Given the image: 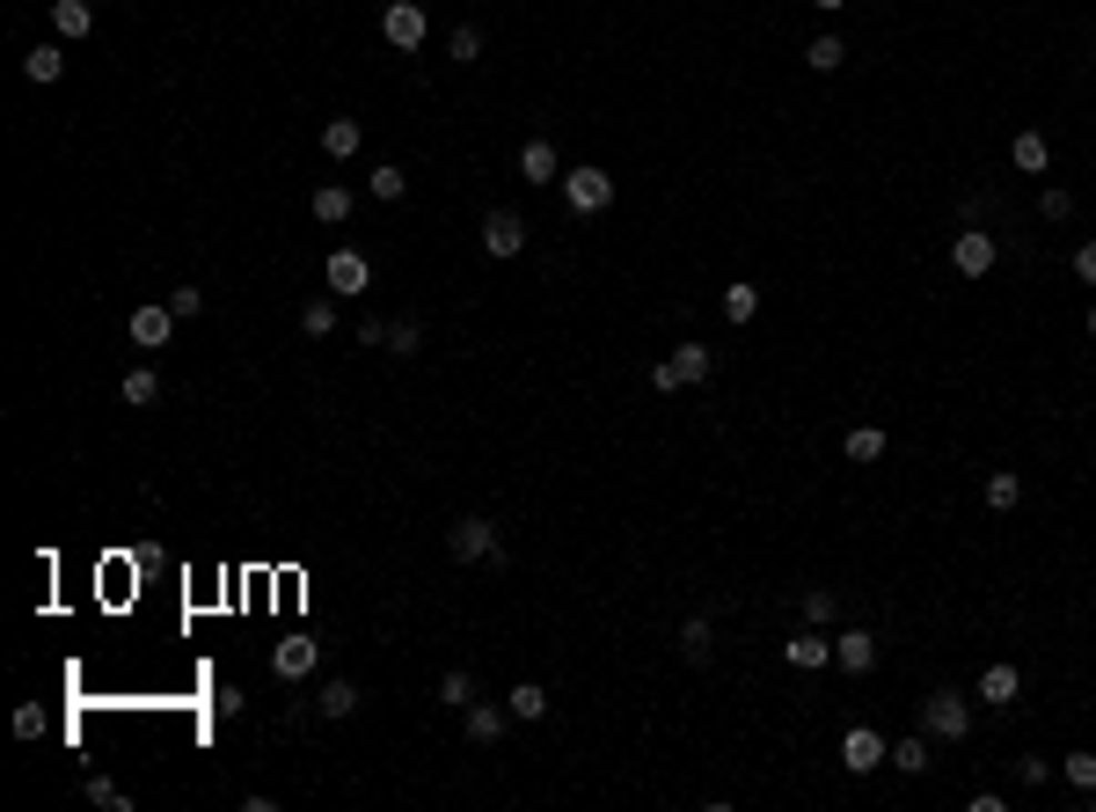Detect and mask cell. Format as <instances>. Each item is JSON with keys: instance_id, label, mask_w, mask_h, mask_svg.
<instances>
[{"instance_id": "obj_1", "label": "cell", "mask_w": 1096, "mask_h": 812, "mask_svg": "<svg viewBox=\"0 0 1096 812\" xmlns=\"http://www.w3.org/2000/svg\"><path fill=\"white\" fill-rule=\"evenodd\" d=\"M446 549H453V564H490V557H505V549H497V520H483V512H461Z\"/></svg>"}, {"instance_id": "obj_2", "label": "cell", "mask_w": 1096, "mask_h": 812, "mask_svg": "<svg viewBox=\"0 0 1096 812\" xmlns=\"http://www.w3.org/2000/svg\"><path fill=\"white\" fill-rule=\"evenodd\" d=\"M381 37L395 44V52H418L424 37H432V16H424L418 0H388L381 8Z\"/></svg>"}, {"instance_id": "obj_3", "label": "cell", "mask_w": 1096, "mask_h": 812, "mask_svg": "<svg viewBox=\"0 0 1096 812\" xmlns=\"http://www.w3.org/2000/svg\"><path fill=\"white\" fill-rule=\"evenodd\" d=\"M922 724L936 732V740H965V732H973V703H965L957 689H936L922 703Z\"/></svg>"}, {"instance_id": "obj_4", "label": "cell", "mask_w": 1096, "mask_h": 812, "mask_svg": "<svg viewBox=\"0 0 1096 812\" xmlns=\"http://www.w3.org/2000/svg\"><path fill=\"white\" fill-rule=\"evenodd\" d=\"M563 205H571V212H607L614 205V177H607V169H592V161H585V169H571V177H563Z\"/></svg>"}, {"instance_id": "obj_5", "label": "cell", "mask_w": 1096, "mask_h": 812, "mask_svg": "<svg viewBox=\"0 0 1096 812\" xmlns=\"http://www.w3.org/2000/svg\"><path fill=\"white\" fill-rule=\"evenodd\" d=\"M665 395L673 389H695V381H710V344H680L673 359H658V373H651Z\"/></svg>"}, {"instance_id": "obj_6", "label": "cell", "mask_w": 1096, "mask_h": 812, "mask_svg": "<svg viewBox=\"0 0 1096 812\" xmlns=\"http://www.w3.org/2000/svg\"><path fill=\"white\" fill-rule=\"evenodd\" d=\"M175 308L169 301H147V308H132V322H124V330H132V344H140V352H161V344H169L175 337Z\"/></svg>"}, {"instance_id": "obj_7", "label": "cell", "mask_w": 1096, "mask_h": 812, "mask_svg": "<svg viewBox=\"0 0 1096 812\" xmlns=\"http://www.w3.org/2000/svg\"><path fill=\"white\" fill-rule=\"evenodd\" d=\"M783 666H797V673H818V666H834V636H818V622H804L797 636L783 644Z\"/></svg>"}, {"instance_id": "obj_8", "label": "cell", "mask_w": 1096, "mask_h": 812, "mask_svg": "<svg viewBox=\"0 0 1096 812\" xmlns=\"http://www.w3.org/2000/svg\"><path fill=\"white\" fill-rule=\"evenodd\" d=\"M885 754H892V746L877 740L871 724H855L848 740H841V769H848V776H871V769H885Z\"/></svg>"}, {"instance_id": "obj_9", "label": "cell", "mask_w": 1096, "mask_h": 812, "mask_svg": "<svg viewBox=\"0 0 1096 812\" xmlns=\"http://www.w3.org/2000/svg\"><path fill=\"white\" fill-rule=\"evenodd\" d=\"M994 257H1002V249H994V234H979V228H965V234L951 242V264L965 271V279H987Z\"/></svg>"}, {"instance_id": "obj_10", "label": "cell", "mask_w": 1096, "mask_h": 812, "mask_svg": "<svg viewBox=\"0 0 1096 812\" xmlns=\"http://www.w3.org/2000/svg\"><path fill=\"white\" fill-rule=\"evenodd\" d=\"M322 279H330V293H365V285H373V264H365L359 249H330Z\"/></svg>"}, {"instance_id": "obj_11", "label": "cell", "mask_w": 1096, "mask_h": 812, "mask_svg": "<svg viewBox=\"0 0 1096 812\" xmlns=\"http://www.w3.org/2000/svg\"><path fill=\"white\" fill-rule=\"evenodd\" d=\"M483 249L497 257V264H505V257H520V249H526L520 212H490V220H483Z\"/></svg>"}, {"instance_id": "obj_12", "label": "cell", "mask_w": 1096, "mask_h": 812, "mask_svg": "<svg viewBox=\"0 0 1096 812\" xmlns=\"http://www.w3.org/2000/svg\"><path fill=\"white\" fill-rule=\"evenodd\" d=\"M314 666H322V652H314L308 636H285L279 652H271V673H279V681H308Z\"/></svg>"}, {"instance_id": "obj_13", "label": "cell", "mask_w": 1096, "mask_h": 812, "mask_svg": "<svg viewBox=\"0 0 1096 812\" xmlns=\"http://www.w3.org/2000/svg\"><path fill=\"white\" fill-rule=\"evenodd\" d=\"M834 666L841 673H871L877 666V636L871 630H841L834 636Z\"/></svg>"}, {"instance_id": "obj_14", "label": "cell", "mask_w": 1096, "mask_h": 812, "mask_svg": "<svg viewBox=\"0 0 1096 812\" xmlns=\"http://www.w3.org/2000/svg\"><path fill=\"white\" fill-rule=\"evenodd\" d=\"M520 183H563V154L549 140H526L520 147Z\"/></svg>"}, {"instance_id": "obj_15", "label": "cell", "mask_w": 1096, "mask_h": 812, "mask_svg": "<svg viewBox=\"0 0 1096 812\" xmlns=\"http://www.w3.org/2000/svg\"><path fill=\"white\" fill-rule=\"evenodd\" d=\"M1016 695H1024V673H1016V666H987V673H979V703L1009 710Z\"/></svg>"}, {"instance_id": "obj_16", "label": "cell", "mask_w": 1096, "mask_h": 812, "mask_svg": "<svg viewBox=\"0 0 1096 812\" xmlns=\"http://www.w3.org/2000/svg\"><path fill=\"white\" fill-rule=\"evenodd\" d=\"M461 718H469V740H475V746H497V740H505V718H512V710H497V703H469Z\"/></svg>"}, {"instance_id": "obj_17", "label": "cell", "mask_w": 1096, "mask_h": 812, "mask_svg": "<svg viewBox=\"0 0 1096 812\" xmlns=\"http://www.w3.org/2000/svg\"><path fill=\"white\" fill-rule=\"evenodd\" d=\"M1009 161L1024 169V177H1045V169H1053V147H1045V132H1016Z\"/></svg>"}, {"instance_id": "obj_18", "label": "cell", "mask_w": 1096, "mask_h": 812, "mask_svg": "<svg viewBox=\"0 0 1096 812\" xmlns=\"http://www.w3.org/2000/svg\"><path fill=\"white\" fill-rule=\"evenodd\" d=\"M359 140H365L359 118H330V124H322V154H330V161H351V154H359Z\"/></svg>"}, {"instance_id": "obj_19", "label": "cell", "mask_w": 1096, "mask_h": 812, "mask_svg": "<svg viewBox=\"0 0 1096 812\" xmlns=\"http://www.w3.org/2000/svg\"><path fill=\"white\" fill-rule=\"evenodd\" d=\"M59 73H67V52H59V44H37V52L22 59V81H37V89H52Z\"/></svg>"}, {"instance_id": "obj_20", "label": "cell", "mask_w": 1096, "mask_h": 812, "mask_svg": "<svg viewBox=\"0 0 1096 812\" xmlns=\"http://www.w3.org/2000/svg\"><path fill=\"white\" fill-rule=\"evenodd\" d=\"M351 205H359V198H351L344 183H322V191H314V220H322V228H344Z\"/></svg>"}, {"instance_id": "obj_21", "label": "cell", "mask_w": 1096, "mask_h": 812, "mask_svg": "<svg viewBox=\"0 0 1096 812\" xmlns=\"http://www.w3.org/2000/svg\"><path fill=\"white\" fill-rule=\"evenodd\" d=\"M52 30L59 37H88L95 30V8H88V0H52Z\"/></svg>"}, {"instance_id": "obj_22", "label": "cell", "mask_w": 1096, "mask_h": 812, "mask_svg": "<svg viewBox=\"0 0 1096 812\" xmlns=\"http://www.w3.org/2000/svg\"><path fill=\"white\" fill-rule=\"evenodd\" d=\"M724 315L738 322V330H746V322L761 315V285H746V279H738V285H724Z\"/></svg>"}, {"instance_id": "obj_23", "label": "cell", "mask_w": 1096, "mask_h": 812, "mask_svg": "<svg viewBox=\"0 0 1096 812\" xmlns=\"http://www.w3.org/2000/svg\"><path fill=\"white\" fill-rule=\"evenodd\" d=\"M124 403H132V410L161 403V373L154 367H132V373H124Z\"/></svg>"}, {"instance_id": "obj_24", "label": "cell", "mask_w": 1096, "mask_h": 812, "mask_svg": "<svg viewBox=\"0 0 1096 812\" xmlns=\"http://www.w3.org/2000/svg\"><path fill=\"white\" fill-rule=\"evenodd\" d=\"M314 710H322V718H351V710H359V681H330V689L314 695Z\"/></svg>"}, {"instance_id": "obj_25", "label": "cell", "mask_w": 1096, "mask_h": 812, "mask_svg": "<svg viewBox=\"0 0 1096 812\" xmlns=\"http://www.w3.org/2000/svg\"><path fill=\"white\" fill-rule=\"evenodd\" d=\"M885 769H899V776H928V740H899L885 754Z\"/></svg>"}, {"instance_id": "obj_26", "label": "cell", "mask_w": 1096, "mask_h": 812, "mask_svg": "<svg viewBox=\"0 0 1096 812\" xmlns=\"http://www.w3.org/2000/svg\"><path fill=\"white\" fill-rule=\"evenodd\" d=\"M841 59H848V44H841V37H812V44H804V67H812V73H834Z\"/></svg>"}, {"instance_id": "obj_27", "label": "cell", "mask_w": 1096, "mask_h": 812, "mask_svg": "<svg viewBox=\"0 0 1096 812\" xmlns=\"http://www.w3.org/2000/svg\"><path fill=\"white\" fill-rule=\"evenodd\" d=\"M710 615H687V622H680V652H687V659H695V666H702V659H710Z\"/></svg>"}, {"instance_id": "obj_28", "label": "cell", "mask_w": 1096, "mask_h": 812, "mask_svg": "<svg viewBox=\"0 0 1096 812\" xmlns=\"http://www.w3.org/2000/svg\"><path fill=\"white\" fill-rule=\"evenodd\" d=\"M365 191L381 198V205H395V198H402V191H410V177H402L395 161H381V169H373V177H365Z\"/></svg>"}, {"instance_id": "obj_29", "label": "cell", "mask_w": 1096, "mask_h": 812, "mask_svg": "<svg viewBox=\"0 0 1096 812\" xmlns=\"http://www.w3.org/2000/svg\"><path fill=\"white\" fill-rule=\"evenodd\" d=\"M841 447H848V461H885V432H877V424H855Z\"/></svg>"}, {"instance_id": "obj_30", "label": "cell", "mask_w": 1096, "mask_h": 812, "mask_svg": "<svg viewBox=\"0 0 1096 812\" xmlns=\"http://www.w3.org/2000/svg\"><path fill=\"white\" fill-rule=\"evenodd\" d=\"M512 718H520V724L549 718V689H534V681H520V689H512Z\"/></svg>"}, {"instance_id": "obj_31", "label": "cell", "mask_w": 1096, "mask_h": 812, "mask_svg": "<svg viewBox=\"0 0 1096 812\" xmlns=\"http://www.w3.org/2000/svg\"><path fill=\"white\" fill-rule=\"evenodd\" d=\"M446 52L461 59V67H475V59H483V30H475V22H453V37H446Z\"/></svg>"}, {"instance_id": "obj_32", "label": "cell", "mask_w": 1096, "mask_h": 812, "mask_svg": "<svg viewBox=\"0 0 1096 812\" xmlns=\"http://www.w3.org/2000/svg\"><path fill=\"white\" fill-rule=\"evenodd\" d=\"M439 703L469 710V703H475V673H461V666H453V673H439Z\"/></svg>"}, {"instance_id": "obj_33", "label": "cell", "mask_w": 1096, "mask_h": 812, "mask_svg": "<svg viewBox=\"0 0 1096 812\" xmlns=\"http://www.w3.org/2000/svg\"><path fill=\"white\" fill-rule=\"evenodd\" d=\"M1016 498H1024V483H1016L1009 469H994V477H987V505L994 512H1016Z\"/></svg>"}, {"instance_id": "obj_34", "label": "cell", "mask_w": 1096, "mask_h": 812, "mask_svg": "<svg viewBox=\"0 0 1096 812\" xmlns=\"http://www.w3.org/2000/svg\"><path fill=\"white\" fill-rule=\"evenodd\" d=\"M300 330H308V337H330L336 330V301H308V308H300Z\"/></svg>"}, {"instance_id": "obj_35", "label": "cell", "mask_w": 1096, "mask_h": 812, "mask_svg": "<svg viewBox=\"0 0 1096 812\" xmlns=\"http://www.w3.org/2000/svg\"><path fill=\"white\" fill-rule=\"evenodd\" d=\"M1060 776L1075 783V791H1089V798H1096V754H1067V761H1060Z\"/></svg>"}, {"instance_id": "obj_36", "label": "cell", "mask_w": 1096, "mask_h": 812, "mask_svg": "<svg viewBox=\"0 0 1096 812\" xmlns=\"http://www.w3.org/2000/svg\"><path fill=\"white\" fill-rule=\"evenodd\" d=\"M388 344H395V359H410V352L424 344V322H418V315H402L395 330H388Z\"/></svg>"}, {"instance_id": "obj_37", "label": "cell", "mask_w": 1096, "mask_h": 812, "mask_svg": "<svg viewBox=\"0 0 1096 812\" xmlns=\"http://www.w3.org/2000/svg\"><path fill=\"white\" fill-rule=\"evenodd\" d=\"M88 798H95V805H110V812H124V805H132V798H124L110 776H88Z\"/></svg>"}, {"instance_id": "obj_38", "label": "cell", "mask_w": 1096, "mask_h": 812, "mask_svg": "<svg viewBox=\"0 0 1096 812\" xmlns=\"http://www.w3.org/2000/svg\"><path fill=\"white\" fill-rule=\"evenodd\" d=\"M169 308H175L183 322H191V315H205V293H198V285H175V293H169Z\"/></svg>"}, {"instance_id": "obj_39", "label": "cell", "mask_w": 1096, "mask_h": 812, "mask_svg": "<svg viewBox=\"0 0 1096 812\" xmlns=\"http://www.w3.org/2000/svg\"><path fill=\"white\" fill-rule=\"evenodd\" d=\"M804 622H834V593H826V585L804 593Z\"/></svg>"}, {"instance_id": "obj_40", "label": "cell", "mask_w": 1096, "mask_h": 812, "mask_svg": "<svg viewBox=\"0 0 1096 812\" xmlns=\"http://www.w3.org/2000/svg\"><path fill=\"white\" fill-rule=\"evenodd\" d=\"M1045 769H1053V761H1038V754H1024V761H1016V783H1024V791H1038V783H1045Z\"/></svg>"}, {"instance_id": "obj_41", "label": "cell", "mask_w": 1096, "mask_h": 812, "mask_svg": "<svg viewBox=\"0 0 1096 812\" xmlns=\"http://www.w3.org/2000/svg\"><path fill=\"white\" fill-rule=\"evenodd\" d=\"M37 732H44V710L22 703V710H16V740H37Z\"/></svg>"}, {"instance_id": "obj_42", "label": "cell", "mask_w": 1096, "mask_h": 812, "mask_svg": "<svg viewBox=\"0 0 1096 812\" xmlns=\"http://www.w3.org/2000/svg\"><path fill=\"white\" fill-rule=\"evenodd\" d=\"M1038 212H1045V220H1067V212H1075V198H1067V191H1045Z\"/></svg>"}, {"instance_id": "obj_43", "label": "cell", "mask_w": 1096, "mask_h": 812, "mask_svg": "<svg viewBox=\"0 0 1096 812\" xmlns=\"http://www.w3.org/2000/svg\"><path fill=\"white\" fill-rule=\"evenodd\" d=\"M1075 279H1082V285H1096V242H1082V249H1075Z\"/></svg>"}, {"instance_id": "obj_44", "label": "cell", "mask_w": 1096, "mask_h": 812, "mask_svg": "<svg viewBox=\"0 0 1096 812\" xmlns=\"http://www.w3.org/2000/svg\"><path fill=\"white\" fill-rule=\"evenodd\" d=\"M812 8H818V16H841V8H848V0H812Z\"/></svg>"}, {"instance_id": "obj_45", "label": "cell", "mask_w": 1096, "mask_h": 812, "mask_svg": "<svg viewBox=\"0 0 1096 812\" xmlns=\"http://www.w3.org/2000/svg\"><path fill=\"white\" fill-rule=\"evenodd\" d=\"M1089 337H1096V308H1089Z\"/></svg>"}]
</instances>
